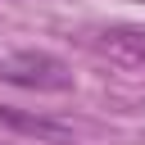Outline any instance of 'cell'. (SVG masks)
Masks as SVG:
<instances>
[{
    "instance_id": "6da1fadb",
    "label": "cell",
    "mask_w": 145,
    "mask_h": 145,
    "mask_svg": "<svg viewBox=\"0 0 145 145\" xmlns=\"http://www.w3.org/2000/svg\"><path fill=\"white\" fill-rule=\"evenodd\" d=\"M0 77L14 82V86H27V91H72V72L63 59L45 54V50H18L0 63Z\"/></svg>"
},
{
    "instance_id": "7a4b0ae2",
    "label": "cell",
    "mask_w": 145,
    "mask_h": 145,
    "mask_svg": "<svg viewBox=\"0 0 145 145\" xmlns=\"http://www.w3.org/2000/svg\"><path fill=\"white\" fill-rule=\"evenodd\" d=\"M0 127L18 131V136H32L41 145H72V127L50 118V113H36V109H18V104H0Z\"/></svg>"
},
{
    "instance_id": "3957f363",
    "label": "cell",
    "mask_w": 145,
    "mask_h": 145,
    "mask_svg": "<svg viewBox=\"0 0 145 145\" xmlns=\"http://www.w3.org/2000/svg\"><path fill=\"white\" fill-rule=\"evenodd\" d=\"M95 45L113 59H127V63H145V27H104L95 36Z\"/></svg>"
}]
</instances>
